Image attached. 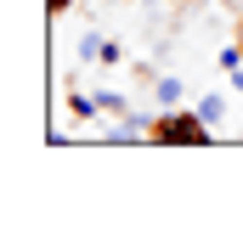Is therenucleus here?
I'll list each match as a JSON object with an SVG mask.
<instances>
[{
    "mask_svg": "<svg viewBox=\"0 0 243 248\" xmlns=\"http://www.w3.org/2000/svg\"><path fill=\"white\" fill-rule=\"evenodd\" d=\"M209 136H215V130L198 119V108H170V113H158V130H153L158 147H204Z\"/></svg>",
    "mask_w": 243,
    "mask_h": 248,
    "instance_id": "obj_1",
    "label": "nucleus"
},
{
    "mask_svg": "<svg viewBox=\"0 0 243 248\" xmlns=\"http://www.w3.org/2000/svg\"><path fill=\"white\" fill-rule=\"evenodd\" d=\"M153 130H158V119H153V113H136V108H130L119 124H113V130H107V141H119V147H124V141H153Z\"/></svg>",
    "mask_w": 243,
    "mask_h": 248,
    "instance_id": "obj_2",
    "label": "nucleus"
},
{
    "mask_svg": "<svg viewBox=\"0 0 243 248\" xmlns=\"http://www.w3.org/2000/svg\"><path fill=\"white\" fill-rule=\"evenodd\" d=\"M153 102H158V113L181 108V74H153Z\"/></svg>",
    "mask_w": 243,
    "mask_h": 248,
    "instance_id": "obj_3",
    "label": "nucleus"
},
{
    "mask_svg": "<svg viewBox=\"0 0 243 248\" xmlns=\"http://www.w3.org/2000/svg\"><path fill=\"white\" fill-rule=\"evenodd\" d=\"M192 108H198V119L209 124V130H221V119H226V96H221V91H204Z\"/></svg>",
    "mask_w": 243,
    "mask_h": 248,
    "instance_id": "obj_4",
    "label": "nucleus"
},
{
    "mask_svg": "<svg viewBox=\"0 0 243 248\" xmlns=\"http://www.w3.org/2000/svg\"><path fill=\"white\" fill-rule=\"evenodd\" d=\"M102 46H107L102 29H79V62H102Z\"/></svg>",
    "mask_w": 243,
    "mask_h": 248,
    "instance_id": "obj_5",
    "label": "nucleus"
},
{
    "mask_svg": "<svg viewBox=\"0 0 243 248\" xmlns=\"http://www.w3.org/2000/svg\"><path fill=\"white\" fill-rule=\"evenodd\" d=\"M119 62H124V46H119V40H107V46H102V68H119Z\"/></svg>",
    "mask_w": 243,
    "mask_h": 248,
    "instance_id": "obj_6",
    "label": "nucleus"
},
{
    "mask_svg": "<svg viewBox=\"0 0 243 248\" xmlns=\"http://www.w3.org/2000/svg\"><path fill=\"white\" fill-rule=\"evenodd\" d=\"M68 6H74V0H46V12H51V17H62Z\"/></svg>",
    "mask_w": 243,
    "mask_h": 248,
    "instance_id": "obj_7",
    "label": "nucleus"
},
{
    "mask_svg": "<svg viewBox=\"0 0 243 248\" xmlns=\"http://www.w3.org/2000/svg\"><path fill=\"white\" fill-rule=\"evenodd\" d=\"M232 91H238V96H243V68H232Z\"/></svg>",
    "mask_w": 243,
    "mask_h": 248,
    "instance_id": "obj_8",
    "label": "nucleus"
},
{
    "mask_svg": "<svg viewBox=\"0 0 243 248\" xmlns=\"http://www.w3.org/2000/svg\"><path fill=\"white\" fill-rule=\"evenodd\" d=\"M238 46H243V12H238Z\"/></svg>",
    "mask_w": 243,
    "mask_h": 248,
    "instance_id": "obj_9",
    "label": "nucleus"
},
{
    "mask_svg": "<svg viewBox=\"0 0 243 248\" xmlns=\"http://www.w3.org/2000/svg\"><path fill=\"white\" fill-rule=\"evenodd\" d=\"M164 6H181V0H164Z\"/></svg>",
    "mask_w": 243,
    "mask_h": 248,
    "instance_id": "obj_10",
    "label": "nucleus"
},
{
    "mask_svg": "<svg viewBox=\"0 0 243 248\" xmlns=\"http://www.w3.org/2000/svg\"><path fill=\"white\" fill-rule=\"evenodd\" d=\"M102 6H119V0H102Z\"/></svg>",
    "mask_w": 243,
    "mask_h": 248,
    "instance_id": "obj_11",
    "label": "nucleus"
}]
</instances>
